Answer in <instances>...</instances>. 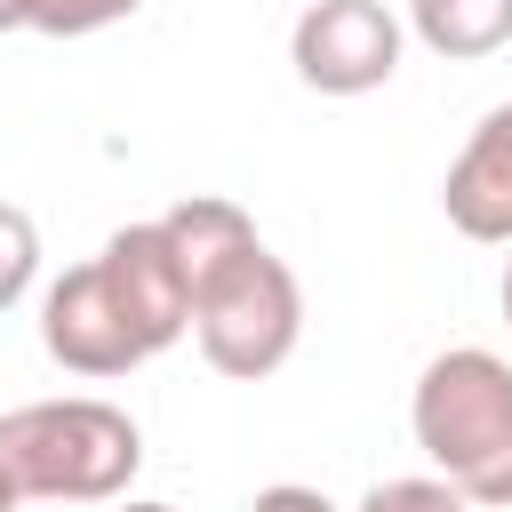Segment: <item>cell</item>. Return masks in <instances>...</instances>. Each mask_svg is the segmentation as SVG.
<instances>
[{
    "mask_svg": "<svg viewBox=\"0 0 512 512\" xmlns=\"http://www.w3.org/2000/svg\"><path fill=\"white\" fill-rule=\"evenodd\" d=\"M160 232H168V248H176V264H184V280H192V296L224 272V264H240L248 248H256V224H248V208L240 200H216V192H192V200H176L168 216H160Z\"/></svg>",
    "mask_w": 512,
    "mask_h": 512,
    "instance_id": "cell-8",
    "label": "cell"
},
{
    "mask_svg": "<svg viewBox=\"0 0 512 512\" xmlns=\"http://www.w3.org/2000/svg\"><path fill=\"white\" fill-rule=\"evenodd\" d=\"M360 512H472L440 472H408V480H376L360 496Z\"/></svg>",
    "mask_w": 512,
    "mask_h": 512,
    "instance_id": "cell-12",
    "label": "cell"
},
{
    "mask_svg": "<svg viewBox=\"0 0 512 512\" xmlns=\"http://www.w3.org/2000/svg\"><path fill=\"white\" fill-rule=\"evenodd\" d=\"M496 304H504V328H512V264H504V288H496Z\"/></svg>",
    "mask_w": 512,
    "mask_h": 512,
    "instance_id": "cell-15",
    "label": "cell"
},
{
    "mask_svg": "<svg viewBox=\"0 0 512 512\" xmlns=\"http://www.w3.org/2000/svg\"><path fill=\"white\" fill-rule=\"evenodd\" d=\"M0 472L24 504H120L128 480L144 472V432L128 408L96 392L24 400L0 416Z\"/></svg>",
    "mask_w": 512,
    "mask_h": 512,
    "instance_id": "cell-1",
    "label": "cell"
},
{
    "mask_svg": "<svg viewBox=\"0 0 512 512\" xmlns=\"http://www.w3.org/2000/svg\"><path fill=\"white\" fill-rule=\"evenodd\" d=\"M296 336H304V288H296V272L264 240L192 296V344H200V360L216 376L256 384V376L288 368Z\"/></svg>",
    "mask_w": 512,
    "mask_h": 512,
    "instance_id": "cell-3",
    "label": "cell"
},
{
    "mask_svg": "<svg viewBox=\"0 0 512 512\" xmlns=\"http://www.w3.org/2000/svg\"><path fill=\"white\" fill-rule=\"evenodd\" d=\"M112 512H176V504H152V496H120Z\"/></svg>",
    "mask_w": 512,
    "mask_h": 512,
    "instance_id": "cell-14",
    "label": "cell"
},
{
    "mask_svg": "<svg viewBox=\"0 0 512 512\" xmlns=\"http://www.w3.org/2000/svg\"><path fill=\"white\" fill-rule=\"evenodd\" d=\"M288 64L320 96H368L400 72V16L384 0H312L288 32Z\"/></svg>",
    "mask_w": 512,
    "mask_h": 512,
    "instance_id": "cell-4",
    "label": "cell"
},
{
    "mask_svg": "<svg viewBox=\"0 0 512 512\" xmlns=\"http://www.w3.org/2000/svg\"><path fill=\"white\" fill-rule=\"evenodd\" d=\"M144 0H0V32H40V40H88L104 24H128Z\"/></svg>",
    "mask_w": 512,
    "mask_h": 512,
    "instance_id": "cell-10",
    "label": "cell"
},
{
    "mask_svg": "<svg viewBox=\"0 0 512 512\" xmlns=\"http://www.w3.org/2000/svg\"><path fill=\"white\" fill-rule=\"evenodd\" d=\"M40 352H48L56 368H72V376H96V384L152 360L144 336H136V320H128V304L112 296V280H104L96 256L72 264L64 280H48V296H40Z\"/></svg>",
    "mask_w": 512,
    "mask_h": 512,
    "instance_id": "cell-5",
    "label": "cell"
},
{
    "mask_svg": "<svg viewBox=\"0 0 512 512\" xmlns=\"http://www.w3.org/2000/svg\"><path fill=\"white\" fill-rule=\"evenodd\" d=\"M248 512H336L320 488H304V480H272V488H256V504Z\"/></svg>",
    "mask_w": 512,
    "mask_h": 512,
    "instance_id": "cell-13",
    "label": "cell"
},
{
    "mask_svg": "<svg viewBox=\"0 0 512 512\" xmlns=\"http://www.w3.org/2000/svg\"><path fill=\"white\" fill-rule=\"evenodd\" d=\"M440 208L464 240H512V104H496L440 176Z\"/></svg>",
    "mask_w": 512,
    "mask_h": 512,
    "instance_id": "cell-7",
    "label": "cell"
},
{
    "mask_svg": "<svg viewBox=\"0 0 512 512\" xmlns=\"http://www.w3.org/2000/svg\"><path fill=\"white\" fill-rule=\"evenodd\" d=\"M32 280H40V224H32L16 200H0V312L24 304Z\"/></svg>",
    "mask_w": 512,
    "mask_h": 512,
    "instance_id": "cell-11",
    "label": "cell"
},
{
    "mask_svg": "<svg viewBox=\"0 0 512 512\" xmlns=\"http://www.w3.org/2000/svg\"><path fill=\"white\" fill-rule=\"evenodd\" d=\"M104 280H112V296L128 304V320H136V336H144V352H168L176 336H192V280H184V264H176V248H168V232H160V216L152 224H120L112 240H104Z\"/></svg>",
    "mask_w": 512,
    "mask_h": 512,
    "instance_id": "cell-6",
    "label": "cell"
},
{
    "mask_svg": "<svg viewBox=\"0 0 512 512\" xmlns=\"http://www.w3.org/2000/svg\"><path fill=\"white\" fill-rule=\"evenodd\" d=\"M408 32L432 56L472 64V56H496L512 40V0H408Z\"/></svg>",
    "mask_w": 512,
    "mask_h": 512,
    "instance_id": "cell-9",
    "label": "cell"
},
{
    "mask_svg": "<svg viewBox=\"0 0 512 512\" xmlns=\"http://www.w3.org/2000/svg\"><path fill=\"white\" fill-rule=\"evenodd\" d=\"M416 448L432 456V472L488 512H512V360H496L488 344H456L416 376L408 400Z\"/></svg>",
    "mask_w": 512,
    "mask_h": 512,
    "instance_id": "cell-2",
    "label": "cell"
},
{
    "mask_svg": "<svg viewBox=\"0 0 512 512\" xmlns=\"http://www.w3.org/2000/svg\"><path fill=\"white\" fill-rule=\"evenodd\" d=\"M16 504H24V496H16V488H8V472H0V512H16Z\"/></svg>",
    "mask_w": 512,
    "mask_h": 512,
    "instance_id": "cell-16",
    "label": "cell"
}]
</instances>
